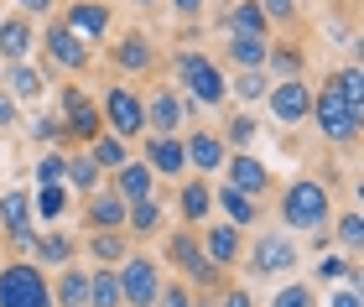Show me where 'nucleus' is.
I'll return each instance as SVG.
<instances>
[{
    "label": "nucleus",
    "mask_w": 364,
    "mask_h": 307,
    "mask_svg": "<svg viewBox=\"0 0 364 307\" xmlns=\"http://www.w3.org/2000/svg\"><path fill=\"white\" fill-rule=\"evenodd\" d=\"M203 6H208V0H172V11L182 16V21H198V16H203Z\"/></svg>",
    "instance_id": "nucleus-50"
},
{
    "label": "nucleus",
    "mask_w": 364,
    "mask_h": 307,
    "mask_svg": "<svg viewBox=\"0 0 364 307\" xmlns=\"http://www.w3.org/2000/svg\"><path fill=\"white\" fill-rule=\"evenodd\" d=\"M255 131H260V125H255V115H245V109H240V115H229V125H224V146H235V151H250V141H255Z\"/></svg>",
    "instance_id": "nucleus-41"
},
{
    "label": "nucleus",
    "mask_w": 364,
    "mask_h": 307,
    "mask_svg": "<svg viewBox=\"0 0 364 307\" xmlns=\"http://www.w3.org/2000/svg\"><path fill=\"white\" fill-rule=\"evenodd\" d=\"M296 6H302V0H296Z\"/></svg>",
    "instance_id": "nucleus-54"
},
{
    "label": "nucleus",
    "mask_w": 364,
    "mask_h": 307,
    "mask_svg": "<svg viewBox=\"0 0 364 307\" xmlns=\"http://www.w3.org/2000/svg\"><path fill=\"white\" fill-rule=\"evenodd\" d=\"M213 307H255V297L245 292V286H224V292L213 297Z\"/></svg>",
    "instance_id": "nucleus-47"
},
{
    "label": "nucleus",
    "mask_w": 364,
    "mask_h": 307,
    "mask_svg": "<svg viewBox=\"0 0 364 307\" xmlns=\"http://www.w3.org/2000/svg\"><path fill=\"white\" fill-rule=\"evenodd\" d=\"M130 6H161V0H130Z\"/></svg>",
    "instance_id": "nucleus-53"
},
{
    "label": "nucleus",
    "mask_w": 364,
    "mask_h": 307,
    "mask_svg": "<svg viewBox=\"0 0 364 307\" xmlns=\"http://www.w3.org/2000/svg\"><path fill=\"white\" fill-rule=\"evenodd\" d=\"M302 68H307V58H302V47L296 42H271L266 47V73L271 84H281V78H302Z\"/></svg>",
    "instance_id": "nucleus-26"
},
{
    "label": "nucleus",
    "mask_w": 364,
    "mask_h": 307,
    "mask_svg": "<svg viewBox=\"0 0 364 307\" xmlns=\"http://www.w3.org/2000/svg\"><path fill=\"white\" fill-rule=\"evenodd\" d=\"M114 276H120V307H156V297H161V261L156 255L130 250L114 266Z\"/></svg>",
    "instance_id": "nucleus-8"
},
{
    "label": "nucleus",
    "mask_w": 364,
    "mask_h": 307,
    "mask_svg": "<svg viewBox=\"0 0 364 307\" xmlns=\"http://www.w3.org/2000/svg\"><path fill=\"white\" fill-rule=\"evenodd\" d=\"M84 151H89V161H94V167L105 172V177H109V172H120L125 161H130V146H125L120 136H109V131H105V136H94Z\"/></svg>",
    "instance_id": "nucleus-33"
},
{
    "label": "nucleus",
    "mask_w": 364,
    "mask_h": 307,
    "mask_svg": "<svg viewBox=\"0 0 364 307\" xmlns=\"http://www.w3.org/2000/svg\"><path fill=\"white\" fill-rule=\"evenodd\" d=\"M193 307H213V297H208V292H203V297H193Z\"/></svg>",
    "instance_id": "nucleus-52"
},
{
    "label": "nucleus",
    "mask_w": 364,
    "mask_h": 307,
    "mask_svg": "<svg viewBox=\"0 0 364 307\" xmlns=\"http://www.w3.org/2000/svg\"><path fill=\"white\" fill-rule=\"evenodd\" d=\"M6 94L16 104H37L42 94H47V78L31 68V63H11V78H6Z\"/></svg>",
    "instance_id": "nucleus-30"
},
{
    "label": "nucleus",
    "mask_w": 364,
    "mask_h": 307,
    "mask_svg": "<svg viewBox=\"0 0 364 307\" xmlns=\"http://www.w3.org/2000/svg\"><path fill=\"white\" fill-rule=\"evenodd\" d=\"M109 188L120 193V203L130 208V203H141V198H156V172L146 167V161L130 156L120 172H109Z\"/></svg>",
    "instance_id": "nucleus-22"
},
{
    "label": "nucleus",
    "mask_w": 364,
    "mask_h": 307,
    "mask_svg": "<svg viewBox=\"0 0 364 307\" xmlns=\"http://www.w3.org/2000/svg\"><path fill=\"white\" fill-rule=\"evenodd\" d=\"M31 136H37V141H63V120H58V115H37Z\"/></svg>",
    "instance_id": "nucleus-46"
},
{
    "label": "nucleus",
    "mask_w": 364,
    "mask_h": 307,
    "mask_svg": "<svg viewBox=\"0 0 364 307\" xmlns=\"http://www.w3.org/2000/svg\"><path fill=\"white\" fill-rule=\"evenodd\" d=\"M68 198H73V193L68 188H37V193H31V219H42V224H58L63 214H68Z\"/></svg>",
    "instance_id": "nucleus-35"
},
{
    "label": "nucleus",
    "mask_w": 364,
    "mask_h": 307,
    "mask_svg": "<svg viewBox=\"0 0 364 307\" xmlns=\"http://www.w3.org/2000/svg\"><path fill=\"white\" fill-rule=\"evenodd\" d=\"M0 307H53V281L37 261H6L0 266Z\"/></svg>",
    "instance_id": "nucleus-6"
},
{
    "label": "nucleus",
    "mask_w": 364,
    "mask_h": 307,
    "mask_svg": "<svg viewBox=\"0 0 364 307\" xmlns=\"http://www.w3.org/2000/svg\"><path fill=\"white\" fill-rule=\"evenodd\" d=\"M266 37H229L224 42V63H235V73H260L266 68Z\"/></svg>",
    "instance_id": "nucleus-27"
},
{
    "label": "nucleus",
    "mask_w": 364,
    "mask_h": 307,
    "mask_svg": "<svg viewBox=\"0 0 364 307\" xmlns=\"http://www.w3.org/2000/svg\"><path fill=\"white\" fill-rule=\"evenodd\" d=\"M84 224H89V235L94 230H125V203H120V193L109 183H99L84 198Z\"/></svg>",
    "instance_id": "nucleus-21"
},
{
    "label": "nucleus",
    "mask_w": 364,
    "mask_h": 307,
    "mask_svg": "<svg viewBox=\"0 0 364 307\" xmlns=\"http://www.w3.org/2000/svg\"><path fill=\"white\" fill-rule=\"evenodd\" d=\"M260 16H266V26H281V31H291L296 21H302V6L296 0H255Z\"/></svg>",
    "instance_id": "nucleus-40"
},
{
    "label": "nucleus",
    "mask_w": 364,
    "mask_h": 307,
    "mask_svg": "<svg viewBox=\"0 0 364 307\" xmlns=\"http://www.w3.org/2000/svg\"><path fill=\"white\" fill-rule=\"evenodd\" d=\"M276 219L287 235H318L333 219V188L318 183V177H291L287 188L276 193Z\"/></svg>",
    "instance_id": "nucleus-1"
},
{
    "label": "nucleus",
    "mask_w": 364,
    "mask_h": 307,
    "mask_svg": "<svg viewBox=\"0 0 364 307\" xmlns=\"http://www.w3.org/2000/svg\"><path fill=\"white\" fill-rule=\"evenodd\" d=\"M141 161H146L156 177H188L182 136H141Z\"/></svg>",
    "instance_id": "nucleus-19"
},
{
    "label": "nucleus",
    "mask_w": 364,
    "mask_h": 307,
    "mask_svg": "<svg viewBox=\"0 0 364 307\" xmlns=\"http://www.w3.org/2000/svg\"><path fill=\"white\" fill-rule=\"evenodd\" d=\"M161 230V203L156 198H141L125 208V239H151Z\"/></svg>",
    "instance_id": "nucleus-34"
},
{
    "label": "nucleus",
    "mask_w": 364,
    "mask_h": 307,
    "mask_svg": "<svg viewBox=\"0 0 364 307\" xmlns=\"http://www.w3.org/2000/svg\"><path fill=\"white\" fill-rule=\"evenodd\" d=\"M58 0H16V11L26 16V21H42V16H53Z\"/></svg>",
    "instance_id": "nucleus-48"
},
{
    "label": "nucleus",
    "mask_w": 364,
    "mask_h": 307,
    "mask_svg": "<svg viewBox=\"0 0 364 307\" xmlns=\"http://www.w3.org/2000/svg\"><path fill=\"white\" fill-rule=\"evenodd\" d=\"M271 307H318V292H312L307 281H287V286L271 297Z\"/></svg>",
    "instance_id": "nucleus-44"
},
{
    "label": "nucleus",
    "mask_w": 364,
    "mask_h": 307,
    "mask_svg": "<svg viewBox=\"0 0 364 307\" xmlns=\"http://www.w3.org/2000/svg\"><path fill=\"white\" fill-rule=\"evenodd\" d=\"M31 47H37V26H31L21 11L0 16V58H6V63H26Z\"/></svg>",
    "instance_id": "nucleus-23"
},
{
    "label": "nucleus",
    "mask_w": 364,
    "mask_h": 307,
    "mask_svg": "<svg viewBox=\"0 0 364 307\" xmlns=\"http://www.w3.org/2000/svg\"><path fill=\"white\" fill-rule=\"evenodd\" d=\"M63 136H73L78 146H89L94 136H105V120H99V104L84 89H63Z\"/></svg>",
    "instance_id": "nucleus-11"
},
{
    "label": "nucleus",
    "mask_w": 364,
    "mask_h": 307,
    "mask_svg": "<svg viewBox=\"0 0 364 307\" xmlns=\"http://www.w3.org/2000/svg\"><path fill=\"white\" fill-rule=\"evenodd\" d=\"M109 68L120 73V78H141V73H151L156 68V47L146 31H120V47H109Z\"/></svg>",
    "instance_id": "nucleus-16"
},
{
    "label": "nucleus",
    "mask_w": 364,
    "mask_h": 307,
    "mask_svg": "<svg viewBox=\"0 0 364 307\" xmlns=\"http://www.w3.org/2000/svg\"><path fill=\"white\" fill-rule=\"evenodd\" d=\"M213 203L224 208V224H235L240 235L260 224V203H255V198H245V193H235L229 183H224V188H213Z\"/></svg>",
    "instance_id": "nucleus-25"
},
{
    "label": "nucleus",
    "mask_w": 364,
    "mask_h": 307,
    "mask_svg": "<svg viewBox=\"0 0 364 307\" xmlns=\"http://www.w3.org/2000/svg\"><path fill=\"white\" fill-rule=\"evenodd\" d=\"M161 261L177 271V281L203 286V292H224V271H213V266L203 261L198 230H172V235H167V255H161Z\"/></svg>",
    "instance_id": "nucleus-4"
},
{
    "label": "nucleus",
    "mask_w": 364,
    "mask_h": 307,
    "mask_svg": "<svg viewBox=\"0 0 364 307\" xmlns=\"http://www.w3.org/2000/svg\"><path fill=\"white\" fill-rule=\"evenodd\" d=\"M42 47H47V63L53 68H63V73H84L89 63H94V53H89V42H78L63 21H47V31H42Z\"/></svg>",
    "instance_id": "nucleus-14"
},
{
    "label": "nucleus",
    "mask_w": 364,
    "mask_h": 307,
    "mask_svg": "<svg viewBox=\"0 0 364 307\" xmlns=\"http://www.w3.org/2000/svg\"><path fill=\"white\" fill-rule=\"evenodd\" d=\"M312 276H318L323 286H328V281H349V286H359V261H349V255H323V261L312 266Z\"/></svg>",
    "instance_id": "nucleus-39"
},
{
    "label": "nucleus",
    "mask_w": 364,
    "mask_h": 307,
    "mask_svg": "<svg viewBox=\"0 0 364 307\" xmlns=\"http://www.w3.org/2000/svg\"><path fill=\"white\" fill-rule=\"evenodd\" d=\"M99 120H105V131H109V136H120L125 146H130V141H141V136H146L141 89H130L125 78H120V84H109V89H105V99H99Z\"/></svg>",
    "instance_id": "nucleus-5"
},
{
    "label": "nucleus",
    "mask_w": 364,
    "mask_h": 307,
    "mask_svg": "<svg viewBox=\"0 0 364 307\" xmlns=\"http://www.w3.org/2000/svg\"><path fill=\"white\" fill-rule=\"evenodd\" d=\"M224 177H229V188L235 193H245V198H266V193H276V177H271V167L266 161H255L250 151H229L224 156Z\"/></svg>",
    "instance_id": "nucleus-12"
},
{
    "label": "nucleus",
    "mask_w": 364,
    "mask_h": 307,
    "mask_svg": "<svg viewBox=\"0 0 364 307\" xmlns=\"http://www.w3.org/2000/svg\"><path fill=\"white\" fill-rule=\"evenodd\" d=\"M240 261H245V276H291L302 250H296V239L287 230H266V235H255V245Z\"/></svg>",
    "instance_id": "nucleus-7"
},
{
    "label": "nucleus",
    "mask_w": 364,
    "mask_h": 307,
    "mask_svg": "<svg viewBox=\"0 0 364 307\" xmlns=\"http://www.w3.org/2000/svg\"><path fill=\"white\" fill-rule=\"evenodd\" d=\"M53 307H89V271L63 266L53 281Z\"/></svg>",
    "instance_id": "nucleus-29"
},
{
    "label": "nucleus",
    "mask_w": 364,
    "mask_h": 307,
    "mask_svg": "<svg viewBox=\"0 0 364 307\" xmlns=\"http://www.w3.org/2000/svg\"><path fill=\"white\" fill-rule=\"evenodd\" d=\"M182 156H188V172L208 177V172H224L229 146H224L219 131H188V136H182Z\"/></svg>",
    "instance_id": "nucleus-18"
},
{
    "label": "nucleus",
    "mask_w": 364,
    "mask_h": 307,
    "mask_svg": "<svg viewBox=\"0 0 364 307\" xmlns=\"http://www.w3.org/2000/svg\"><path fill=\"white\" fill-rule=\"evenodd\" d=\"M26 255H37V266H73V255H78V239L73 235H63V230H42L37 239H31V250Z\"/></svg>",
    "instance_id": "nucleus-24"
},
{
    "label": "nucleus",
    "mask_w": 364,
    "mask_h": 307,
    "mask_svg": "<svg viewBox=\"0 0 364 307\" xmlns=\"http://www.w3.org/2000/svg\"><path fill=\"white\" fill-rule=\"evenodd\" d=\"M0 230L16 250H31L37 239V219H31V193L26 188H6L0 193Z\"/></svg>",
    "instance_id": "nucleus-9"
},
{
    "label": "nucleus",
    "mask_w": 364,
    "mask_h": 307,
    "mask_svg": "<svg viewBox=\"0 0 364 307\" xmlns=\"http://www.w3.org/2000/svg\"><path fill=\"white\" fill-rule=\"evenodd\" d=\"M89 307H120V276H114V266L89 271Z\"/></svg>",
    "instance_id": "nucleus-37"
},
{
    "label": "nucleus",
    "mask_w": 364,
    "mask_h": 307,
    "mask_svg": "<svg viewBox=\"0 0 364 307\" xmlns=\"http://www.w3.org/2000/svg\"><path fill=\"white\" fill-rule=\"evenodd\" d=\"M343 245V255H349V261H359V250H364V214L359 208H349V214H338V224L333 230H328Z\"/></svg>",
    "instance_id": "nucleus-38"
},
{
    "label": "nucleus",
    "mask_w": 364,
    "mask_h": 307,
    "mask_svg": "<svg viewBox=\"0 0 364 307\" xmlns=\"http://www.w3.org/2000/svg\"><path fill=\"white\" fill-rule=\"evenodd\" d=\"M208 214H213L208 177H182V188H177V219H182V230H203Z\"/></svg>",
    "instance_id": "nucleus-20"
},
{
    "label": "nucleus",
    "mask_w": 364,
    "mask_h": 307,
    "mask_svg": "<svg viewBox=\"0 0 364 307\" xmlns=\"http://www.w3.org/2000/svg\"><path fill=\"white\" fill-rule=\"evenodd\" d=\"M266 89H271L266 73H235V78H229V94H235V99H245V104L266 99Z\"/></svg>",
    "instance_id": "nucleus-42"
},
{
    "label": "nucleus",
    "mask_w": 364,
    "mask_h": 307,
    "mask_svg": "<svg viewBox=\"0 0 364 307\" xmlns=\"http://www.w3.org/2000/svg\"><path fill=\"white\" fill-rule=\"evenodd\" d=\"M6 125H16V99L0 89V131H6Z\"/></svg>",
    "instance_id": "nucleus-51"
},
{
    "label": "nucleus",
    "mask_w": 364,
    "mask_h": 307,
    "mask_svg": "<svg viewBox=\"0 0 364 307\" xmlns=\"http://www.w3.org/2000/svg\"><path fill=\"white\" fill-rule=\"evenodd\" d=\"M146 109V136H182V120H188V104H182L177 89H151L141 99Z\"/></svg>",
    "instance_id": "nucleus-15"
},
{
    "label": "nucleus",
    "mask_w": 364,
    "mask_h": 307,
    "mask_svg": "<svg viewBox=\"0 0 364 307\" xmlns=\"http://www.w3.org/2000/svg\"><path fill=\"white\" fill-rule=\"evenodd\" d=\"M63 172H68V156L63 151H42L37 156V188H58Z\"/></svg>",
    "instance_id": "nucleus-43"
},
{
    "label": "nucleus",
    "mask_w": 364,
    "mask_h": 307,
    "mask_svg": "<svg viewBox=\"0 0 364 307\" xmlns=\"http://www.w3.org/2000/svg\"><path fill=\"white\" fill-rule=\"evenodd\" d=\"M328 307H359V286H338V292H328Z\"/></svg>",
    "instance_id": "nucleus-49"
},
{
    "label": "nucleus",
    "mask_w": 364,
    "mask_h": 307,
    "mask_svg": "<svg viewBox=\"0 0 364 307\" xmlns=\"http://www.w3.org/2000/svg\"><path fill=\"white\" fill-rule=\"evenodd\" d=\"M99 183H105V172H99L94 161H89V151H84V146L68 151V172H63V188H68V193H84V198H89Z\"/></svg>",
    "instance_id": "nucleus-32"
},
{
    "label": "nucleus",
    "mask_w": 364,
    "mask_h": 307,
    "mask_svg": "<svg viewBox=\"0 0 364 307\" xmlns=\"http://www.w3.org/2000/svg\"><path fill=\"white\" fill-rule=\"evenodd\" d=\"M156 307H193V286L188 281H161V297H156Z\"/></svg>",
    "instance_id": "nucleus-45"
},
{
    "label": "nucleus",
    "mask_w": 364,
    "mask_h": 307,
    "mask_svg": "<svg viewBox=\"0 0 364 307\" xmlns=\"http://www.w3.org/2000/svg\"><path fill=\"white\" fill-rule=\"evenodd\" d=\"M307 120L318 125V136L328 141V146H343V151H354L359 146V131H364V109L354 104H343L333 89H312V109H307Z\"/></svg>",
    "instance_id": "nucleus-3"
},
{
    "label": "nucleus",
    "mask_w": 364,
    "mask_h": 307,
    "mask_svg": "<svg viewBox=\"0 0 364 307\" xmlns=\"http://www.w3.org/2000/svg\"><path fill=\"white\" fill-rule=\"evenodd\" d=\"M58 21L68 26L78 42H105V37H109V21H114V11H109V0H68Z\"/></svg>",
    "instance_id": "nucleus-10"
},
{
    "label": "nucleus",
    "mask_w": 364,
    "mask_h": 307,
    "mask_svg": "<svg viewBox=\"0 0 364 307\" xmlns=\"http://www.w3.org/2000/svg\"><path fill=\"white\" fill-rule=\"evenodd\" d=\"M84 250L94 255L99 266H120L125 255H130V239H125V230H94L84 239Z\"/></svg>",
    "instance_id": "nucleus-31"
},
{
    "label": "nucleus",
    "mask_w": 364,
    "mask_h": 307,
    "mask_svg": "<svg viewBox=\"0 0 364 307\" xmlns=\"http://www.w3.org/2000/svg\"><path fill=\"white\" fill-rule=\"evenodd\" d=\"M224 31L229 37H266L271 42V26H266V16H260L255 0H235L229 16H224Z\"/></svg>",
    "instance_id": "nucleus-28"
},
{
    "label": "nucleus",
    "mask_w": 364,
    "mask_h": 307,
    "mask_svg": "<svg viewBox=\"0 0 364 307\" xmlns=\"http://www.w3.org/2000/svg\"><path fill=\"white\" fill-rule=\"evenodd\" d=\"M323 84L333 89V94H338L343 104H354V109H364V73H359V63H349V68H338V73H328Z\"/></svg>",
    "instance_id": "nucleus-36"
},
{
    "label": "nucleus",
    "mask_w": 364,
    "mask_h": 307,
    "mask_svg": "<svg viewBox=\"0 0 364 307\" xmlns=\"http://www.w3.org/2000/svg\"><path fill=\"white\" fill-rule=\"evenodd\" d=\"M177 89H188V99H193V109H219L224 99H229V78H224V68H219V58H208V53H177Z\"/></svg>",
    "instance_id": "nucleus-2"
},
{
    "label": "nucleus",
    "mask_w": 364,
    "mask_h": 307,
    "mask_svg": "<svg viewBox=\"0 0 364 307\" xmlns=\"http://www.w3.org/2000/svg\"><path fill=\"white\" fill-rule=\"evenodd\" d=\"M266 109H271V120H281V125H307V109H312L307 78H281V84H271L266 89Z\"/></svg>",
    "instance_id": "nucleus-13"
},
{
    "label": "nucleus",
    "mask_w": 364,
    "mask_h": 307,
    "mask_svg": "<svg viewBox=\"0 0 364 307\" xmlns=\"http://www.w3.org/2000/svg\"><path fill=\"white\" fill-rule=\"evenodd\" d=\"M198 245H203V261L213 271H235L240 255H245V235L235 224H203V230H198Z\"/></svg>",
    "instance_id": "nucleus-17"
}]
</instances>
